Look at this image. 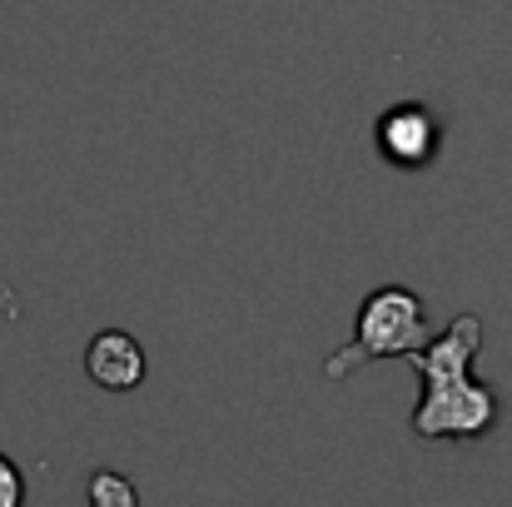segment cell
Wrapping results in <instances>:
<instances>
[{
  "label": "cell",
  "instance_id": "obj_2",
  "mask_svg": "<svg viewBox=\"0 0 512 507\" xmlns=\"http://www.w3.org/2000/svg\"><path fill=\"white\" fill-rule=\"evenodd\" d=\"M428 343V314H423V299L403 284H383L373 289L363 304H358V324L353 338L343 343L339 353L324 363V373L339 383L348 373H358L363 363H378V358H408Z\"/></svg>",
  "mask_w": 512,
  "mask_h": 507
},
{
  "label": "cell",
  "instance_id": "obj_3",
  "mask_svg": "<svg viewBox=\"0 0 512 507\" xmlns=\"http://www.w3.org/2000/svg\"><path fill=\"white\" fill-rule=\"evenodd\" d=\"M373 145L378 155L393 169H428L438 160V145H443V130H438V115L418 100H403V105H388L373 125Z\"/></svg>",
  "mask_w": 512,
  "mask_h": 507
},
{
  "label": "cell",
  "instance_id": "obj_6",
  "mask_svg": "<svg viewBox=\"0 0 512 507\" xmlns=\"http://www.w3.org/2000/svg\"><path fill=\"white\" fill-rule=\"evenodd\" d=\"M25 498V478H20V468L0 453V507H20Z\"/></svg>",
  "mask_w": 512,
  "mask_h": 507
},
{
  "label": "cell",
  "instance_id": "obj_5",
  "mask_svg": "<svg viewBox=\"0 0 512 507\" xmlns=\"http://www.w3.org/2000/svg\"><path fill=\"white\" fill-rule=\"evenodd\" d=\"M90 503L95 507H135L140 503V493H135V483L130 478H120V473H110V468H100L95 478H90Z\"/></svg>",
  "mask_w": 512,
  "mask_h": 507
},
{
  "label": "cell",
  "instance_id": "obj_1",
  "mask_svg": "<svg viewBox=\"0 0 512 507\" xmlns=\"http://www.w3.org/2000/svg\"><path fill=\"white\" fill-rule=\"evenodd\" d=\"M483 348V319L458 314L443 334H428L408 363L423 373V398L413 408V438L423 443H468L488 438L503 418V398L493 383L473 373V358Z\"/></svg>",
  "mask_w": 512,
  "mask_h": 507
},
{
  "label": "cell",
  "instance_id": "obj_4",
  "mask_svg": "<svg viewBox=\"0 0 512 507\" xmlns=\"http://www.w3.org/2000/svg\"><path fill=\"white\" fill-rule=\"evenodd\" d=\"M85 373L105 388V393H130L145 383L150 373V358L140 348V338L125 334V329H100L85 348Z\"/></svg>",
  "mask_w": 512,
  "mask_h": 507
}]
</instances>
